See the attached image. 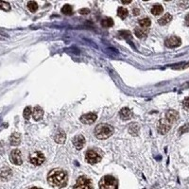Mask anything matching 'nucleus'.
<instances>
[{
    "mask_svg": "<svg viewBox=\"0 0 189 189\" xmlns=\"http://www.w3.org/2000/svg\"><path fill=\"white\" fill-rule=\"evenodd\" d=\"M32 113V111H31V107L27 106L26 109L24 110V113H23V115L26 119H30V115Z\"/></svg>",
    "mask_w": 189,
    "mask_h": 189,
    "instance_id": "nucleus-26",
    "label": "nucleus"
},
{
    "mask_svg": "<svg viewBox=\"0 0 189 189\" xmlns=\"http://www.w3.org/2000/svg\"><path fill=\"white\" fill-rule=\"evenodd\" d=\"M117 180L111 175H106L99 181V189H117Z\"/></svg>",
    "mask_w": 189,
    "mask_h": 189,
    "instance_id": "nucleus-3",
    "label": "nucleus"
},
{
    "mask_svg": "<svg viewBox=\"0 0 189 189\" xmlns=\"http://www.w3.org/2000/svg\"><path fill=\"white\" fill-rule=\"evenodd\" d=\"M185 23H186L187 26H189V14H187L186 17H185Z\"/></svg>",
    "mask_w": 189,
    "mask_h": 189,
    "instance_id": "nucleus-30",
    "label": "nucleus"
},
{
    "mask_svg": "<svg viewBox=\"0 0 189 189\" xmlns=\"http://www.w3.org/2000/svg\"><path fill=\"white\" fill-rule=\"evenodd\" d=\"M85 159L89 164H97L98 162H100L101 160V156L100 154L96 151H93V149H89L87 151L86 154H85Z\"/></svg>",
    "mask_w": 189,
    "mask_h": 189,
    "instance_id": "nucleus-6",
    "label": "nucleus"
},
{
    "mask_svg": "<svg viewBox=\"0 0 189 189\" xmlns=\"http://www.w3.org/2000/svg\"><path fill=\"white\" fill-rule=\"evenodd\" d=\"M118 36L121 37V38L127 39V38L131 37V34L130 31H128V30H121L119 32V34H118Z\"/></svg>",
    "mask_w": 189,
    "mask_h": 189,
    "instance_id": "nucleus-27",
    "label": "nucleus"
},
{
    "mask_svg": "<svg viewBox=\"0 0 189 189\" xmlns=\"http://www.w3.org/2000/svg\"><path fill=\"white\" fill-rule=\"evenodd\" d=\"M170 130V123L166 120H160L158 125V131L161 134H166Z\"/></svg>",
    "mask_w": 189,
    "mask_h": 189,
    "instance_id": "nucleus-10",
    "label": "nucleus"
},
{
    "mask_svg": "<svg viewBox=\"0 0 189 189\" xmlns=\"http://www.w3.org/2000/svg\"><path fill=\"white\" fill-rule=\"evenodd\" d=\"M134 33L135 35L140 38V39H143V38H146L148 36V30H141V28H135L134 30Z\"/></svg>",
    "mask_w": 189,
    "mask_h": 189,
    "instance_id": "nucleus-18",
    "label": "nucleus"
},
{
    "mask_svg": "<svg viewBox=\"0 0 189 189\" xmlns=\"http://www.w3.org/2000/svg\"><path fill=\"white\" fill-rule=\"evenodd\" d=\"M113 133V127L108 124H99L95 129V135L98 139H106Z\"/></svg>",
    "mask_w": 189,
    "mask_h": 189,
    "instance_id": "nucleus-2",
    "label": "nucleus"
},
{
    "mask_svg": "<svg viewBox=\"0 0 189 189\" xmlns=\"http://www.w3.org/2000/svg\"><path fill=\"white\" fill-rule=\"evenodd\" d=\"M45 160V155L40 151H33L30 154V162L34 166H41Z\"/></svg>",
    "mask_w": 189,
    "mask_h": 189,
    "instance_id": "nucleus-5",
    "label": "nucleus"
},
{
    "mask_svg": "<svg viewBox=\"0 0 189 189\" xmlns=\"http://www.w3.org/2000/svg\"><path fill=\"white\" fill-rule=\"evenodd\" d=\"M73 144H74V147L77 149H81L85 144V139L82 135H78V136H76L73 139Z\"/></svg>",
    "mask_w": 189,
    "mask_h": 189,
    "instance_id": "nucleus-11",
    "label": "nucleus"
},
{
    "mask_svg": "<svg viewBox=\"0 0 189 189\" xmlns=\"http://www.w3.org/2000/svg\"><path fill=\"white\" fill-rule=\"evenodd\" d=\"M151 21L149 18H143V19L139 20V25L144 28L148 27L149 26H151Z\"/></svg>",
    "mask_w": 189,
    "mask_h": 189,
    "instance_id": "nucleus-22",
    "label": "nucleus"
},
{
    "mask_svg": "<svg viewBox=\"0 0 189 189\" xmlns=\"http://www.w3.org/2000/svg\"><path fill=\"white\" fill-rule=\"evenodd\" d=\"M30 189H41V188H37V187H33V188H30Z\"/></svg>",
    "mask_w": 189,
    "mask_h": 189,
    "instance_id": "nucleus-32",
    "label": "nucleus"
},
{
    "mask_svg": "<svg viewBox=\"0 0 189 189\" xmlns=\"http://www.w3.org/2000/svg\"><path fill=\"white\" fill-rule=\"evenodd\" d=\"M133 14H134V15H138V14H139V10H137L136 8H134V10H133Z\"/></svg>",
    "mask_w": 189,
    "mask_h": 189,
    "instance_id": "nucleus-31",
    "label": "nucleus"
},
{
    "mask_svg": "<svg viewBox=\"0 0 189 189\" xmlns=\"http://www.w3.org/2000/svg\"><path fill=\"white\" fill-rule=\"evenodd\" d=\"M171 20H172V16H171L169 13H166L158 21V23H159V25H161V26H165V25L168 24Z\"/></svg>",
    "mask_w": 189,
    "mask_h": 189,
    "instance_id": "nucleus-17",
    "label": "nucleus"
},
{
    "mask_svg": "<svg viewBox=\"0 0 189 189\" xmlns=\"http://www.w3.org/2000/svg\"><path fill=\"white\" fill-rule=\"evenodd\" d=\"M27 8L30 12H35L38 10V4L35 1H30L27 3Z\"/></svg>",
    "mask_w": 189,
    "mask_h": 189,
    "instance_id": "nucleus-21",
    "label": "nucleus"
},
{
    "mask_svg": "<svg viewBox=\"0 0 189 189\" xmlns=\"http://www.w3.org/2000/svg\"><path fill=\"white\" fill-rule=\"evenodd\" d=\"M89 10L88 9H82V10H80V13H81V14H86V13H89Z\"/></svg>",
    "mask_w": 189,
    "mask_h": 189,
    "instance_id": "nucleus-29",
    "label": "nucleus"
},
{
    "mask_svg": "<svg viewBox=\"0 0 189 189\" xmlns=\"http://www.w3.org/2000/svg\"><path fill=\"white\" fill-rule=\"evenodd\" d=\"M165 45L169 48L178 47L181 45V40L177 36H171L165 41Z\"/></svg>",
    "mask_w": 189,
    "mask_h": 189,
    "instance_id": "nucleus-8",
    "label": "nucleus"
},
{
    "mask_svg": "<svg viewBox=\"0 0 189 189\" xmlns=\"http://www.w3.org/2000/svg\"><path fill=\"white\" fill-rule=\"evenodd\" d=\"M10 144L12 146H17L20 144L21 142V136L19 133H12V136L10 138Z\"/></svg>",
    "mask_w": 189,
    "mask_h": 189,
    "instance_id": "nucleus-16",
    "label": "nucleus"
},
{
    "mask_svg": "<svg viewBox=\"0 0 189 189\" xmlns=\"http://www.w3.org/2000/svg\"><path fill=\"white\" fill-rule=\"evenodd\" d=\"M67 181H68V176L65 171L63 169H53L49 172L47 176V181L53 187H65L67 184Z\"/></svg>",
    "mask_w": 189,
    "mask_h": 189,
    "instance_id": "nucleus-1",
    "label": "nucleus"
},
{
    "mask_svg": "<svg viewBox=\"0 0 189 189\" xmlns=\"http://www.w3.org/2000/svg\"><path fill=\"white\" fill-rule=\"evenodd\" d=\"M183 105H184V108L186 109V110H189V98H186L184 100L183 102Z\"/></svg>",
    "mask_w": 189,
    "mask_h": 189,
    "instance_id": "nucleus-28",
    "label": "nucleus"
},
{
    "mask_svg": "<svg viewBox=\"0 0 189 189\" xmlns=\"http://www.w3.org/2000/svg\"><path fill=\"white\" fill-rule=\"evenodd\" d=\"M163 7L161 5H159V4H156L152 7V9H151V13L153 14V15H160L162 12H163Z\"/></svg>",
    "mask_w": 189,
    "mask_h": 189,
    "instance_id": "nucleus-19",
    "label": "nucleus"
},
{
    "mask_svg": "<svg viewBox=\"0 0 189 189\" xmlns=\"http://www.w3.org/2000/svg\"><path fill=\"white\" fill-rule=\"evenodd\" d=\"M73 189H94L92 181L85 176H81L77 180Z\"/></svg>",
    "mask_w": 189,
    "mask_h": 189,
    "instance_id": "nucleus-4",
    "label": "nucleus"
},
{
    "mask_svg": "<svg viewBox=\"0 0 189 189\" xmlns=\"http://www.w3.org/2000/svg\"><path fill=\"white\" fill-rule=\"evenodd\" d=\"M179 119V113H178L176 111H174V110H170L166 113V120L168 121V122L171 124L173 122H175L176 120Z\"/></svg>",
    "mask_w": 189,
    "mask_h": 189,
    "instance_id": "nucleus-12",
    "label": "nucleus"
},
{
    "mask_svg": "<svg viewBox=\"0 0 189 189\" xmlns=\"http://www.w3.org/2000/svg\"><path fill=\"white\" fill-rule=\"evenodd\" d=\"M98 118V115L94 113H85L82 116L80 117V121L83 124H93Z\"/></svg>",
    "mask_w": 189,
    "mask_h": 189,
    "instance_id": "nucleus-9",
    "label": "nucleus"
},
{
    "mask_svg": "<svg viewBox=\"0 0 189 189\" xmlns=\"http://www.w3.org/2000/svg\"><path fill=\"white\" fill-rule=\"evenodd\" d=\"M119 116L121 119L128 120L133 116V112H131L129 108H123V109H121V111L119 112Z\"/></svg>",
    "mask_w": 189,
    "mask_h": 189,
    "instance_id": "nucleus-14",
    "label": "nucleus"
},
{
    "mask_svg": "<svg viewBox=\"0 0 189 189\" xmlns=\"http://www.w3.org/2000/svg\"><path fill=\"white\" fill-rule=\"evenodd\" d=\"M0 10H3L5 12H8V10H10V5L8 2L5 1H0Z\"/></svg>",
    "mask_w": 189,
    "mask_h": 189,
    "instance_id": "nucleus-25",
    "label": "nucleus"
},
{
    "mask_svg": "<svg viewBox=\"0 0 189 189\" xmlns=\"http://www.w3.org/2000/svg\"><path fill=\"white\" fill-rule=\"evenodd\" d=\"M101 25L104 27H111L113 26V20L112 18H104L101 21Z\"/></svg>",
    "mask_w": 189,
    "mask_h": 189,
    "instance_id": "nucleus-23",
    "label": "nucleus"
},
{
    "mask_svg": "<svg viewBox=\"0 0 189 189\" xmlns=\"http://www.w3.org/2000/svg\"><path fill=\"white\" fill-rule=\"evenodd\" d=\"M128 10L126 8H122V7H120V8L117 9V15H118L121 19H125L126 17L128 16Z\"/></svg>",
    "mask_w": 189,
    "mask_h": 189,
    "instance_id": "nucleus-20",
    "label": "nucleus"
},
{
    "mask_svg": "<svg viewBox=\"0 0 189 189\" xmlns=\"http://www.w3.org/2000/svg\"><path fill=\"white\" fill-rule=\"evenodd\" d=\"M65 139H66V136H65V131L62 130H58V131H57L55 134V141L58 144H63V143H65Z\"/></svg>",
    "mask_w": 189,
    "mask_h": 189,
    "instance_id": "nucleus-15",
    "label": "nucleus"
},
{
    "mask_svg": "<svg viewBox=\"0 0 189 189\" xmlns=\"http://www.w3.org/2000/svg\"><path fill=\"white\" fill-rule=\"evenodd\" d=\"M10 161L12 164L17 166H20L22 164L23 160H22V154H21V151L19 149H13V151L10 152Z\"/></svg>",
    "mask_w": 189,
    "mask_h": 189,
    "instance_id": "nucleus-7",
    "label": "nucleus"
},
{
    "mask_svg": "<svg viewBox=\"0 0 189 189\" xmlns=\"http://www.w3.org/2000/svg\"><path fill=\"white\" fill-rule=\"evenodd\" d=\"M32 116L34 120L36 121H39L43 118V116H44V110H43L41 107L39 106H36L35 108L33 109V112H32Z\"/></svg>",
    "mask_w": 189,
    "mask_h": 189,
    "instance_id": "nucleus-13",
    "label": "nucleus"
},
{
    "mask_svg": "<svg viewBox=\"0 0 189 189\" xmlns=\"http://www.w3.org/2000/svg\"><path fill=\"white\" fill-rule=\"evenodd\" d=\"M73 12V9H72V7H71L70 5L68 4H66L63 7V9H62V12L63 14H66V15H68V14H71Z\"/></svg>",
    "mask_w": 189,
    "mask_h": 189,
    "instance_id": "nucleus-24",
    "label": "nucleus"
}]
</instances>
